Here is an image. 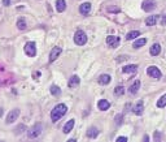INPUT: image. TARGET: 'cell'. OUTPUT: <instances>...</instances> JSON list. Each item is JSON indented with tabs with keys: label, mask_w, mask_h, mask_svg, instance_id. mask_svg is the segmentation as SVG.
<instances>
[{
	"label": "cell",
	"mask_w": 166,
	"mask_h": 142,
	"mask_svg": "<svg viewBox=\"0 0 166 142\" xmlns=\"http://www.w3.org/2000/svg\"><path fill=\"white\" fill-rule=\"evenodd\" d=\"M161 25H163V26L166 25V17H163V19H162V21H161Z\"/></svg>",
	"instance_id": "836d02e7"
},
{
	"label": "cell",
	"mask_w": 166,
	"mask_h": 142,
	"mask_svg": "<svg viewBox=\"0 0 166 142\" xmlns=\"http://www.w3.org/2000/svg\"><path fill=\"white\" fill-rule=\"evenodd\" d=\"M156 7H157V4H156L154 0H144V1H143V4H142L143 11H145V12L154 11Z\"/></svg>",
	"instance_id": "8992f818"
},
{
	"label": "cell",
	"mask_w": 166,
	"mask_h": 142,
	"mask_svg": "<svg viewBox=\"0 0 166 142\" xmlns=\"http://www.w3.org/2000/svg\"><path fill=\"white\" fill-rule=\"evenodd\" d=\"M61 52H62V48L59 47V46H56V47L52 48L51 54H49V63H53V61L61 55Z\"/></svg>",
	"instance_id": "ba28073f"
},
{
	"label": "cell",
	"mask_w": 166,
	"mask_h": 142,
	"mask_svg": "<svg viewBox=\"0 0 166 142\" xmlns=\"http://www.w3.org/2000/svg\"><path fill=\"white\" fill-rule=\"evenodd\" d=\"M112 81V77L109 76V74H101L100 77H99V84L100 85H108L110 84Z\"/></svg>",
	"instance_id": "ffe728a7"
},
{
	"label": "cell",
	"mask_w": 166,
	"mask_h": 142,
	"mask_svg": "<svg viewBox=\"0 0 166 142\" xmlns=\"http://www.w3.org/2000/svg\"><path fill=\"white\" fill-rule=\"evenodd\" d=\"M160 52H161V46L158 45V43L152 45V47H150V50H149L150 55H152V56H157V55H160Z\"/></svg>",
	"instance_id": "d6986e66"
},
{
	"label": "cell",
	"mask_w": 166,
	"mask_h": 142,
	"mask_svg": "<svg viewBox=\"0 0 166 142\" xmlns=\"http://www.w3.org/2000/svg\"><path fill=\"white\" fill-rule=\"evenodd\" d=\"M114 121H116L117 125H121L122 121H123V115L122 113H119V115H117L116 117H114Z\"/></svg>",
	"instance_id": "83f0119b"
},
{
	"label": "cell",
	"mask_w": 166,
	"mask_h": 142,
	"mask_svg": "<svg viewBox=\"0 0 166 142\" xmlns=\"http://www.w3.org/2000/svg\"><path fill=\"white\" fill-rule=\"evenodd\" d=\"M124 94V87L123 86H117L116 89H114V95L116 97H121V95Z\"/></svg>",
	"instance_id": "4316f807"
},
{
	"label": "cell",
	"mask_w": 166,
	"mask_h": 142,
	"mask_svg": "<svg viewBox=\"0 0 166 142\" xmlns=\"http://www.w3.org/2000/svg\"><path fill=\"white\" fill-rule=\"evenodd\" d=\"M132 112L137 116L143 115V112H144V103H143V100H139V102L132 107Z\"/></svg>",
	"instance_id": "30bf717a"
},
{
	"label": "cell",
	"mask_w": 166,
	"mask_h": 142,
	"mask_svg": "<svg viewBox=\"0 0 166 142\" xmlns=\"http://www.w3.org/2000/svg\"><path fill=\"white\" fill-rule=\"evenodd\" d=\"M49 90H51V94L53 95V97H59V95H61V89H60L57 85H52Z\"/></svg>",
	"instance_id": "cb8c5ba5"
},
{
	"label": "cell",
	"mask_w": 166,
	"mask_h": 142,
	"mask_svg": "<svg viewBox=\"0 0 166 142\" xmlns=\"http://www.w3.org/2000/svg\"><path fill=\"white\" fill-rule=\"evenodd\" d=\"M147 73H148V76H150L152 78H156V80H160L161 77H162L161 71L157 68V67H154V65L148 67V68H147Z\"/></svg>",
	"instance_id": "277c9868"
},
{
	"label": "cell",
	"mask_w": 166,
	"mask_h": 142,
	"mask_svg": "<svg viewBox=\"0 0 166 142\" xmlns=\"http://www.w3.org/2000/svg\"><path fill=\"white\" fill-rule=\"evenodd\" d=\"M86 134H87L88 138H96L99 136V129L96 126H90L87 129V132H86Z\"/></svg>",
	"instance_id": "5bb4252c"
},
{
	"label": "cell",
	"mask_w": 166,
	"mask_h": 142,
	"mask_svg": "<svg viewBox=\"0 0 166 142\" xmlns=\"http://www.w3.org/2000/svg\"><path fill=\"white\" fill-rule=\"evenodd\" d=\"M158 17L160 16H154V14L147 17V19H145V25H147V26H153V25H156L158 21Z\"/></svg>",
	"instance_id": "ac0fdd59"
},
{
	"label": "cell",
	"mask_w": 166,
	"mask_h": 142,
	"mask_svg": "<svg viewBox=\"0 0 166 142\" xmlns=\"http://www.w3.org/2000/svg\"><path fill=\"white\" fill-rule=\"evenodd\" d=\"M109 107H110V103H109L106 99H101V100H99V103H97V108H99L100 111H106V110H109Z\"/></svg>",
	"instance_id": "2e32d148"
},
{
	"label": "cell",
	"mask_w": 166,
	"mask_h": 142,
	"mask_svg": "<svg viewBox=\"0 0 166 142\" xmlns=\"http://www.w3.org/2000/svg\"><path fill=\"white\" fill-rule=\"evenodd\" d=\"M127 59H129V56H123V55H121V56H118V58H117V61H118V63H121V61L127 60Z\"/></svg>",
	"instance_id": "4dcf8cb0"
},
{
	"label": "cell",
	"mask_w": 166,
	"mask_h": 142,
	"mask_svg": "<svg viewBox=\"0 0 166 142\" xmlns=\"http://www.w3.org/2000/svg\"><path fill=\"white\" fill-rule=\"evenodd\" d=\"M91 12V3H83L79 5V13L83 16H87Z\"/></svg>",
	"instance_id": "4fadbf2b"
},
{
	"label": "cell",
	"mask_w": 166,
	"mask_h": 142,
	"mask_svg": "<svg viewBox=\"0 0 166 142\" xmlns=\"http://www.w3.org/2000/svg\"><path fill=\"white\" fill-rule=\"evenodd\" d=\"M126 142L127 141V137H124V136H122V137H118V138H117V142Z\"/></svg>",
	"instance_id": "1f68e13d"
},
{
	"label": "cell",
	"mask_w": 166,
	"mask_h": 142,
	"mask_svg": "<svg viewBox=\"0 0 166 142\" xmlns=\"http://www.w3.org/2000/svg\"><path fill=\"white\" fill-rule=\"evenodd\" d=\"M136 71H137L136 64H129V65H124L123 68H122L123 73H136Z\"/></svg>",
	"instance_id": "9a60e30c"
},
{
	"label": "cell",
	"mask_w": 166,
	"mask_h": 142,
	"mask_svg": "<svg viewBox=\"0 0 166 142\" xmlns=\"http://www.w3.org/2000/svg\"><path fill=\"white\" fill-rule=\"evenodd\" d=\"M147 43V38H137L134 42V48H140Z\"/></svg>",
	"instance_id": "603a6c76"
},
{
	"label": "cell",
	"mask_w": 166,
	"mask_h": 142,
	"mask_svg": "<svg viewBox=\"0 0 166 142\" xmlns=\"http://www.w3.org/2000/svg\"><path fill=\"white\" fill-rule=\"evenodd\" d=\"M139 89H140V81H139V80H135V81L132 82L131 86L129 87V93L131 95H135V94H137Z\"/></svg>",
	"instance_id": "7c38bea8"
},
{
	"label": "cell",
	"mask_w": 166,
	"mask_h": 142,
	"mask_svg": "<svg viewBox=\"0 0 166 142\" xmlns=\"http://www.w3.org/2000/svg\"><path fill=\"white\" fill-rule=\"evenodd\" d=\"M74 125H75V120H74V119H70V120H67L66 124L64 125V128H62V132H64L65 134L70 133V132H71V129L74 128Z\"/></svg>",
	"instance_id": "8fae6325"
},
{
	"label": "cell",
	"mask_w": 166,
	"mask_h": 142,
	"mask_svg": "<svg viewBox=\"0 0 166 142\" xmlns=\"http://www.w3.org/2000/svg\"><path fill=\"white\" fill-rule=\"evenodd\" d=\"M1 116H3V110L0 108V117H1Z\"/></svg>",
	"instance_id": "d590c367"
},
{
	"label": "cell",
	"mask_w": 166,
	"mask_h": 142,
	"mask_svg": "<svg viewBox=\"0 0 166 142\" xmlns=\"http://www.w3.org/2000/svg\"><path fill=\"white\" fill-rule=\"evenodd\" d=\"M119 38L118 37H113V35H109L108 38H106V43H108V46L109 47H112V48H116V47H118L119 46Z\"/></svg>",
	"instance_id": "9c48e42d"
},
{
	"label": "cell",
	"mask_w": 166,
	"mask_h": 142,
	"mask_svg": "<svg viewBox=\"0 0 166 142\" xmlns=\"http://www.w3.org/2000/svg\"><path fill=\"white\" fill-rule=\"evenodd\" d=\"M143 139H144V141H149V137H148V136H144V137H143Z\"/></svg>",
	"instance_id": "e575fe53"
},
{
	"label": "cell",
	"mask_w": 166,
	"mask_h": 142,
	"mask_svg": "<svg viewBox=\"0 0 166 142\" xmlns=\"http://www.w3.org/2000/svg\"><path fill=\"white\" fill-rule=\"evenodd\" d=\"M43 129H44L43 124L36 123L35 125L33 126V128L29 129V132H27V137H29V138H36V137H39V136L42 134Z\"/></svg>",
	"instance_id": "7a4b0ae2"
},
{
	"label": "cell",
	"mask_w": 166,
	"mask_h": 142,
	"mask_svg": "<svg viewBox=\"0 0 166 142\" xmlns=\"http://www.w3.org/2000/svg\"><path fill=\"white\" fill-rule=\"evenodd\" d=\"M17 27L20 30H25L26 27H27V25H26V21L23 17H20V19L17 20Z\"/></svg>",
	"instance_id": "d4e9b609"
},
{
	"label": "cell",
	"mask_w": 166,
	"mask_h": 142,
	"mask_svg": "<svg viewBox=\"0 0 166 142\" xmlns=\"http://www.w3.org/2000/svg\"><path fill=\"white\" fill-rule=\"evenodd\" d=\"M66 112H67V107L64 104V103H60V104L54 106V108L52 110V112H51V120H52V123H56V121H59Z\"/></svg>",
	"instance_id": "6da1fadb"
},
{
	"label": "cell",
	"mask_w": 166,
	"mask_h": 142,
	"mask_svg": "<svg viewBox=\"0 0 166 142\" xmlns=\"http://www.w3.org/2000/svg\"><path fill=\"white\" fill-rule=\"evenodd\" d=\"M165 106H166V94H163L162 97L157 100V107L158 108H162V107H165Z\"/></svg>",
	"instance_id": "484cf974"
},
{
	"label": "cell",
	"mask_w": 166,
	"mask_h": 142,
	"mask_svg": "<svg viewBox=\"0 0 166 142\" xmlns=\"http://www.w3.org/2000/svg\"><path fill=\"white\" fill-rule=\"evenodd\" d=\"M74 42L78 46H83L87 43V35H86V33L83 30H78L74 34Z\"/></svg>",
	"instance_id": "3957f363"
},
{
	"label": "cell",
	"mask_w": 166,
	"mask_h": 142,
	"mask_svg": "<svg viewBox=\"0 0 166 142\" xmlns=\"http://www.w3.org/2000/svg\"><path fill=\"white\" fill-rule=\"evenodd\" d=\"M79 84H80V78H79V77H78V76H71L67 85H69V87H77Z\"/></svg>",
	"instance_id": "44dd1931"
},
{
	"label": "cell",
	"mask_w": 166,
	"mask_h": 142,
	"mask_svg": "<svg viewBox=\"0 0 166 142\" xmlns=\"http://www.w3.org/2000/svg\"><path fill=\"white\" fill-rule=\"evenodd\" d=\"M25 129H26V126L23 125V124H21V125H18L17 128L14 129V133H16V134H20V133H22V132L25 130Z\"/></svg>",
	"instance_id": "f1b7e54d"
},
{
	"label": "cell",
	"mask_w": 166,
	"mask_h": 142,
	"mask_svg": "<svg viewBox=\"0 0 166 142\" xmlns=\"http://www.w3.org/2000/svg\"><path fill=\"white\" fill-rule=\"evenodd\" d=\"M161 133L160 132H154V136H153V139H154L156 142H158V141H161Z\"/></svg>",
	"instance_id": "f546056e"
},
{
	"label": "cell",
	"mask_w": 166,
	"mask_h": 142,
	"mask_svg": "<svg viewBox=\"0 0 166 142\" xmlns=\"http://www.w3.org/2000/svg\"><path fill=\"white\" fill-rule=\"evenodd\" d=\"M56 9L60 13L65 12V9H66V1L65 0H56Z\"/></svg>",
	"instance_id": "e0dca14e"
},
{
	"label": "cell",
	"mask_w": 166,
	"mask_h": 142,
	"mask_svg": "<svg viewBox=\"0 0 166 142\" xmlns=\"http://www.w3.org/2000/svg\"><path fill=\"white\" fill-rule=\"evenodd\" d=\"M3 4H4L5 7H9L10 5V0H3Z\"/></svg>",
	"instance_id": "d6a6232c"
},
{
	"label": "cell",
	"mask_w": 166,
	"mask_h": 142,
	"mask_svg": "<svg viewBox=\"0 0 166 142\" xmlns=\"http://www.w3.org/2000/svg\"><path fill=\"white\" fill-rule=\"evenodd\" d=\"M18 116H20V110H18V108H14V110H12L9 113H8L7 119H5V123H7V124L14 123V121L17 120Z\"/></svg>",
	"instance_id": "52a82bcc"
},
{
	"label": "cell",
	"mask_w": 166,
	"mask_h": 142,
	"mask_svg": "<svg viewBox=\"0 0 166 142\" xmlns=\"http://www.w3.org/2000/svg\"><path fill=\"white\" fill-rule=\"evenodd\" d=\"M139 35H140V32H139V30H132V32L127 33L126 39H127V40H132V39H135V38H137Z\"/></svg>",
	"instance_id": "7402d4cb"
},
{
	"label": "cell",
	"mask_w": 166,
	"mask_h": 142,
	"mask_svg": "<svg viewBox=\"0 0 166 142\" xmlns=\"http://www.w3.org/2000/svg\"><path fill=\"white\" fill-rule=\"evenodd\" d=\"M25 52L27 56H30V58H34V56L36 55V45L35 42H27L25 45Z\"/></svg>",
	"instance_id": "5b68a950"
}]
</instances>
